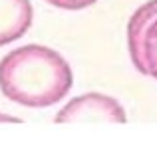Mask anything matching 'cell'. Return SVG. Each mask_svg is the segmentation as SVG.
I'll use <instances>...</instances> for the list:
<instances>
[{
    "label": "cell",
    "mask_w": 157,
    "mask_h": 143,
    "mask_svg": "<svg viewBox=\"0 0 157 143\" xmlns=\"http://www.w3.org/2000/svg\"><path fill=\"white\" fill-rule=\"evenodd\" d=\"M74 85V72L60 52L42 44H26L0 60V92L24 107L60 103Z\"/></svg>",
    "instance_id": "1"
},
{
    "label": "cell",
    "mask_w": 157,
    "mask_h": 143,
    "mask_svg": "<svg viewBox=\"0 0 157 143\" xmlns=\"http://www.w3.org/2000/svg\"><path fill=\"white\" fill-rule=\"evenodd\" d=\"M127 48L135 70L157 81V0H147L127 22Z\"/></svg>",
    "instance_id": "2"
},
{
    "label": "cell",
    "mask_w": 157,
    "mask_h": 143,
    "mask_svg": "<svg viewBox=\"0 0 157 143\" xmlns=\"http://www.w3.org/2000/svg\"><path fill=\"white\" fill-rule=\"evenodd\" d=\"M125 123L127 115L115 97L90 92L70 100L54 117V123Z\"/></svg>",
    "instance_id": "3"
},
{
    "label": "cell",
    "mask_w": 157,
    "mask_h": 143,
    "mask_svg": "<svg viewBox=\"0 0 157 143\" xmlns=\"http://www.w3.org/2000/svg\"><path fill=\"white\" fill-rule=\"evenodd\" d=\"M34 8L30 0H0V46L20 40L32 26Z\"/></svg>",
    "instance_id": "4"
},
{
    "label": "cell",
    "mask_w": 157,
    "mask_h": 143,
    "mask_svg": "<svg viewBox=\"0 0 157 143\" xmlns=\"http://www.w3.org/2000/svg\"><path fill=\"white\" fill-rule=\"evenodd\" d=\"M44 2L62 8V10H84V8L94 6L98 0H44Z\"/></svg>",
    "instance_id": "5"
},
{
    "label": "cell",
    "mask_w": 157,
    "mask_h": 143,
    "mask_svg": "<svg viewBox=\"0 0 157 143\" xmlns=\"http://www.w3.org/2000/svg\"><path fill=\"white\" fill-rule=\"evenodd\" d=\"M0 123H22V119H18V117H12V115H4V113H0Z\"/></svg>",
    "instance_id": "6"
}]
</instances>
